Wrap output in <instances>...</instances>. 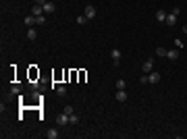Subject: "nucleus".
<instances>
[{"mask_svg": "<svg viewBox=\"0 0 187 139\" xmlns=\"http://www.w3.org/2000/svg\"><path fill=\"white\" fill-rule=\"evenodd\" d=\"M83 15H85V17H87V19L91 21V19H96L98 11H96V7H94V4H87V7H85V13H83Z\"/></svg>", "mask_w": 187, "mask_h": 139, "instance_id": "1", "label": "nucleus"}, {"mask_svg": "<svg viewBox=\"0 0 187 139\" xmlns=\"http://www.w3.org/2000/svg\"><path fill=\"white\" fill-rule=\"evenodd\" d=\"M54 120H56V125H58V127H65V125H69V114H67V112H62V114H58Z\"/></svg>", "mask_w": 187, "mask_h": 139, "instance_id": "2", "label": "nucleus"}, {"mask_svg": "<svg viewBox=\"0 0 187 139\" xmlns=\"http://www.w3.org/2000/svg\"><path fill=\"white\" fill-rule=\"evenodd\" d=\"M141 71H144L145 75H148V73H152V71H154V60H152V58H148V60H145V63L141 64Z\"/></svg>", "mask_w": 187, "mask_h": 139, "instance_id": "3", "label": "nucleus"}, {"mask_svg": "<svg viewBox=\"0 0 187 139\" xmlns=\"http://www.w3.org/2000/svg\"><path fill=\"white\" fill-rule=\"evenodd\" d=\"M110 58H112V63H114V67H118V63H121V50H110Z\"/></svg>", "mask_w": 187, "mask_h": 139, "instance_id": "4", "label": "nucleus"}, {"mask_svg": "<svg viewBox=\"0 0 187 139\" xmlns=\"http://www.w3.org/2000/svg\"><path fill=\"white\" fill-rule=\"evenodd\" d=\"M160 81V73L152 71V73H148V83H158Z\"/></svg>", "mask_w": 187, "mask_h": 139, "instance_id": "5", "label": "nucleus"}, {"mask_svg": "<svg viewBox=\"0 0 187 139\" xmlns=\"http://www.w3.org/2000/svg\"><path fill=\"white\" fill-rule=\"evenodd\" d=\"M177 17H179V15H175V13H171V15H166V25H168V27H173L175 23H177Z\"/></svg>", "mask_w": 187, "mask_h": 139, "instance_id": "6", "label": "nucleus"}, {"mask_svg": "<svg viewBox=\"0 0 187 139\" xmlns=\"http://www.w3.org/2000/svg\"><path fill=\"white\" fill-rule=\"evenodd\" d=\"M114 100H118V102H125V100H127V91H125V89H117V93H114Z\"/></svg>", "mask_w": 187, "mask_h": 139, "instance_id": "7", "label": "nucleus"}, {"mask_svg": "<svg viewBox=\"0 0 187 139\" xmlns=\"http://www.w3.org/2000/svg\"><path fill=\"white\" fill-rule=\"evenodd\" d=\"M166 58L168 60H177L179 58V50H166Z\"/></svg>", "mask_w": 187, "mask_h": 139, "instance_id": "8", "label": "nucleus"}, {"mask_svg": "<svg viewBox=\"0 0 187 139\" xmlns=\"http://www.w3.org/2000/svg\"><path fill=\"white\" fill-rule=\"evenodd\" d=\"M31 15H33V17H40V15H44V7H40V4H33V8H31Z\"/></svg>", "mask_w": 187, "mask_h": 139, "instance_id": "9", "label": "nucleus"}, {"mask_svg": "<svg viewBox=\"0 0 187 139\" xmlns=\"http://www.w3.org/2000/svg\"><path fill=\"white\" fill-rule=\"evenodd\" d=\"M54 2H46L44 4V15H50V13H54Z\"/></svg>", "mask_w": 187, "mask_h": 139, "instance_id": "10", "label": "nucleus"}, {"mask_svg": "<svg viewBox=\"0 0 187 139\" xmlns=\"http://www.w3.org/2000/svg\"><path fill=\"white\" fill-rule=\"evenodd\" d=\"M154 17H156V21H160V23L166 21V13L162 11V8H160V11H156V15H154Z\"/></svg>", "mask_w": 187, "mask_h": 139, "instance_id": "11", "label": "nucleus"}, {"mask_svg": "<svg viewBox=\"0 0 187 139\" xmlns=\"http://www.w3.org/2000/svg\"><path fill=\"white\" fill-rule=\"evenodd\" d=\"M56 96L65 98V96H67V87H65V85H56Z\"/></svg>", "mask_w": 187, "mask_h": 139, "instance_id": "12", "label": "nucleus"}, {"mask_svg": "<svg viewBox=\"0 0 187 139\" xmlns=\"http://www.w3.org/2000/svg\"><path fill=\"white\" fill-rule=\"evenodd\" d=\"M79 120H81V118L77 116L75 112H73V114H69V125H79Z\"/></svg>", "mask_w": 187, "mask_h": 139, "instance_id": "13", "label": "nucleus"}, {"mask_svg": "<svg viewBox=\"0 0 187 139\" xmlns=\"http://www.w3.org/2000/svg\"><path fill=\"white\" fill-rule=\"evenodd\" d=\"M35 37H38V31H35L33 27H29V29H27V40H31V42H33Z\"/></svg>", "mask_w": 187, "mask_h": 139, "instance_id": "14", "label": "nucleus"}, {"mask_svg": "<svg viewBox=\"0 0 187 139\" xmlns=\"http://www.w3.org/2000/svg\"><path fill=\"white\" fill-rule=\"evenodd\" d=\"M25 25H27V27H33L35 25V17L33 15H31V17H25Z\"/></svg>", "mask_w": 187, "mask_h": 139, "instance_id": "15", "label": "nucleus"}, {"mask_svg": "<svg viewBox=\"0 0 187 139\" xmlns=\"http://www.w3.org/2000/svg\"><path fill=\"white\" fill-rule=\"evenodd\" d=\"M46 137H48V139H56V137H58V131H56V129H50V131L46 133Z\"/></svg>", "mask_w": 187, "mask_h": 139, "instance_id": "16", "label": "nucleus"}, {"mask_svg": "<svg viewBox=\"0 0 187 139\" xmlns=\"http://www.w3.org/2000/svg\"><path fill=\"white\" fill-rule=\"evenodd\" d=\"M21 93V87L19 85H13V87H11V96H19Z\"/></svg>", "mask_w": 187, "mask_h": 139, "instance_id": "17", "label": "nucleus"}, {"mask_svg": "<svg viewBox=\"0 0 187 139\" xmlns=\"http://www.w3.org/2000/svg\"><path fill=\"white\" fill-rule=\"evenodd\" d=\"M125 87H127V81H125V79H118L117 81V89H125Z\"/></svg>", "mask_w": 187, "mask_h": 139, "instance_id": "18", "label": "nucleus"}, {"mask_svg": "<svg viewBox=\"0 0 187 139\" xmlns=\"http://www.w3.org/2000/svg\"><path fill=\"white\" fill-rule=\"evenodd\" d=\"M35 23H38V25H44V23H46V15H40V17H35Z\"/></svg>", "mask_w": 187, "mask_h": 139, "instance_id": "19", "label": "nucleus"}, {"mask_svg": "<svg viewBox=\"0 0 187 139\" xmlns=\"http://www.w3.org/2000/svg\"><path fill=\"white\" fill-rule=\"evenodd\" d=\"M85 21H90V19H87L85 15H81V17H77V23H79V25H83V23H85Z\"/></svg>", "mask_w": 187, "mask_h": 139, "instance_id": "20", "label": "nucleus"}, {"mask_svg": "<svg viewBox=\"0 0 187 139\" xmlns=\"http://www.w3.org/2000/svg\"><path fill=\"white\" fill-rule=\"evenodd\" d=\"M156 54L158 56H166V48H156Z\"/></svg>", "mask_w": 187, "mask_h": 139, "instance_id": "21", "label": "nucleus"}, {"mask_svg": "<svg viewBox=\"0 0 187 139\" xmlns=\"http://www.w3.org/2000/svg\"><path fill=\"white\" fill-rule=\"evenodd\" d=\"M65 112H67V114H73V106L67 104V106H65Z\"/></svg>", "mask_w": 187, "mask_h": 139, "instance_id": "22", "label": "nucleus"}, {"mask_svg": "<svg viewBox=\"0 0 187 139\" xmlns=\"http://www.w3.org/2000/svg\"><path fill=\"white\" fill-rule=\"evenodd\" d=\"M175 46H177V48H183L185 44H183V40H175Z\"/></svg>", "mask_w": 187, "mask_h": 139, "instance_id": "23", "label": "nucleus"}, {"mask_svg": "<svg viewBox=\"0 0 187 139\" xmlns=\"http://www.w3.org/2000/svg\"><path fill=\"white\" fill-rule=\"evenodd\" d=\"M46 2H48V0H35V4H40V7H44Z\"/></svg>", "mask_w": 187, "mask_h": 139, "instance_id": "24", "label": "nucleus"}, {"mask_svg": "<svg viewBox=\"0 0 187 139\" xmlns=\"http://www.w3.org/2000/svg\"><path fill=\"white\" fill-rule=\"evenodd\" d=\"M183 33H187V25H185V27H183Z\"/></svg>", "mask_w": 187, "mask_h": 139, "instance_id": "25", "label": "nucleus"}]
</instances>
